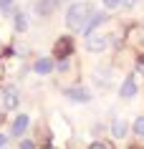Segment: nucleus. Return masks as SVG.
<instances>
[{
  "mask_svg": "<svg viewBox=\"0 0 144 149\" xmlns=\"http://www.w3.org/2000/svg\"><path fill=\"white\" fill-rule=\"evenodd\" d=\"M91 13H94V8L88 3H73L68 8V13H66V25L71 31H83V25L91 18Z\"/></svg>",
  "mask_w": 144,
  "mask_h": 149,
  "instance_id": "nucleus-1",
  "label": "nucleus"
},
{
  "mask_svg": "<svg viewBox=\"0 0 144 149\" xmlns=\"http://www.w3.org/2000/svg\"><path fill=\"white\" fill-rule=\"evenodd\" d=\"M66 96H68L71 101H76V104H86V101H91V91H88V88H83V86H73V88H68V91H66Z\"/></svg>",
  "mask_w": 144,
  "mask_h": 149,
  "instance_id": "nucleus-2",
  "label": "nucleus"
},
{
  "mask_svg": "<svg viewBox=\"0 0 144 149\" xmlns=\"http://www.w3.org/2000/svg\"><path fill=\"white\" fill-rule=\"evenodd\" d=\"M106 46H109V38H104V36H88V40H86V48L91 53H101Z\"/></svg>",
  "mask_w": 144,
  "mask_h": 149,
  "instance_id": "nucleus-3",
  "label": "nucleus"
},
{
  "mask_svg": "<svg viewBox=\"0 0 144 149\" xmlns=\"http://www.w3.org/2000/svg\"><path fill=\"white\" fill-rule=\"evenodd\" d=\"M28 124H31V119L25 116V114H18L15 119H13V126H10V134L13 136H20V134L28 129Z\"/></svg>",
  "mask_w": 144,
  "mask_h": 149,
  "instance_id": "nucleus-4",
  "label": "nucleus"
},
{
  "mask_svg": "<svg viewBox=\"0 0 144 149\" xmlns=\"http://www.w3.org/2000/svg\"><path fill=\"white\" fill-rule=\"evenodd\" d=\"M104 20H106V13H91V18L86 20V25H83V31H81V33L91 36V33H94V28H99Z\"/></svg>",
  "mask_w": 144,
  "mask_h": 149,
  "instance_id": "nucleus-5",
  "label": "nucleus"
},
{
  "mask_svg": "<svg viewBox=\"0 0 144 149\" xmlns=\"http://www.w3.org/2000/svg\"><path fill=\"white\" fill-rule=\"evenodd\" d=\"M119 94H121V99H131V96L136 94V79H134V76H127V79H124Z\"/></svg>",
  "mask_w": 144,
  "mask_h": 149,
  "instance_id": "nucleus-6",
  "label": "nucleus"
},
{
  "mask_svg": "<svg viewBox=\"0 0 144 149\" xmlns=\"http://www.w3.org/2000/svg\"><path fill=\"white\" fill-rule=\"evenodd\" d=\"M18 101H20V96H18V88H5L3 91V104H5V109H15Z\"/></svg>",
  "mask_w": 144,
  "mask_h": 149,
  "instance_id": "nucleus-7",
  "label": "nucleus"
},
{
  "mask_svg": "<svg viewBox=\"0 0 144 149\" xmlns=\"http://www.w3.org/2000/svg\"><path fill=\"white\" fill-rule=\"evenodd\" d=\"M61 3H63V0H38V13L40 15H51Z\"/></svg>",
  "mask_w": 144,
  "mask_h": 149,
  "instance_id": "nucleus-8",
  "label": "nucleus"
},
{
  "mask_svg": "<svg viewBox=\"0 0 144 149\" xmlns=\"http://www.w3.org/2000/svg\"><path fill=\"white\" fill-rule=\"evenodd\" d=\"M33 71L40 73V76H46V73L53 71V61H51V58H38V61L33 63Z\"/></svg>",
  "mask_w": 144,
  "mask_h": 149,
  "instance_id": "nucleus-9",
  "label": "nucleus"
},
{
  "mask_svg": "<svg viewBox=\"0 0 144 149\" xmlns=\"http://www.w3.org/2000/svg\"><path fill=\"white\" fill-rule=\"evenodd\" d=\"M127 132H129V124L124 121V119H116L111 124V134H114V139H124L127 136Z\"/></svg>",
  "mask_w": 144,
  "mask_h": 149,
  "instance_id": "nucleus-10",
  "label": "nucleus"
},
{
  "mask_svg": "<svg viewBox=\"0 0 144 149\" xmlns=\"http://www.w3.org/2000/svg\"><path fill=\"white\" fill-rule=\"evenodd\" d=\"M25 28H28V15H25L23 10H18V13H15V31L23 33Z\"/></svg>",
  "mask_w": 144,
  "mask_h": 149,
  "instance_id": "nucleus-11",
  "label": "nucleus"
},
{
  "mask_svg": "<svg viewBox=\"0 0 144 149\" xmlns=\"http://www.w3.org/2000/svg\"><path fill=\"white\" fill-rule=\"evenodd\" d=\"M71 53V38H61L58 40V56H68Z\"/></svg>",
  "mask_w": 144,
  "mask_h": 149,
  "instance_id": "nucleus-12",
  "label": "nucleus"
},
{
  "mask_svg": "<svg viewBox=\"0 0 144 149\" xmlns=\"http://www.w3.org/2000/svg\"><path fill=\"white\" fill-rule=\"evenodd\" d=\"M13 5H15V0H0V13L10 15L13 13Z\"/></svg>",
  "mask_w": 144,
  "mask_h": 149,
  "instance_id": "nucleus-13",
  "label": "nucleus"
},
{
  "mask_svg": "<svg viewBox=\"0 0 144 149\" xmlns=\"http://www.w3.org/2000/svg\"><path fill=\"white\" fill-rule=\"evenodd\" d=\"M134 134H136V136H142V139H144V116L134 119Z\"/></svg>",
  "mask_w": 144,
  "mask_h": 149,
  "instance_id": "nucleus-14",
  "label": "nucleus"
},
{
  "mask_svg": "<svg viewBox=\"0 0 144 149\" xmlns=\"http://www.w3.org/2000/svg\"><path fill=\"white\" fill-rule=\"evenodd\" d=\"M119 5H121V0H104V8H109V10L119 8Z\"/></svg>",
  "mask_w": 144,
  "mask_h": 149,
  "instance_id": "nucleus-15",
  "label": "nucleus"
},
{
  "mask_svg": "<svg viewBox=\"0 0 144 149\" xmlns=\"http://www.w3.org/2000/svg\"><path fill=\"white\" fill-rule=\"evenodd\" d=\"M88 149H111V147H109L106 141H94V144H91Z\"/></svg>",
  "mask_w": 144,
  "mask_h": 149,
  "instance_id": "nucleus-16",
  "label": "nucleus"
},
{
  "mask_svg": "<svg viewBox=\"0 0 144 149\" xmlns=\"http://www.w3.org/2000/svg\"><path fill=\"white\" fill-rule=\"evenodd\" d=\"M18 149H35V144H33L31 139H25V141H20V147Z\"/></svg>",
  "mask_w": 144,
  "mask_h": 149,
  "instance_id": "nucleus-17",
  "label": "nucleus"
},
{
  "mask_svg": "<svg viewBox=\"0 0 144 149\" xmlns=\"http://www.w3.org/2000/svg\"><path fill=\"white\" fill-rule=\"evenodd\" d=\"M5 144H8V136H5V134H0V149H5Z\"/></svg>",
  "mask_w": 144,
  "mask_h": 149,
  "instance_id": "nucleus-18",
  "label": "nucleus"
},
{
  "mask_svg": "<svg viewBox=\"0 0 144 149\" xmlns=\"http://www.w3.org/2000/svg\"><path fill=\"white\" fill-rule=\"evenodd\" d=\"M134 3H136V0H124V5H127V8H131Z\"/></svg>",
  "mask_w": 144,
  "mask_h": 149,
  "instance_id": "nucleus-19",
  "label": "nucleus"
},
{
  "mask_svg": "<svg viewBox=\"0 0 144 149\" xmlns=\"http://www.w3.org/2000/svg\"><path fill=\"white\" fill-rule=\"evenodd\" d=\"M139 71L144 73V58H139Z\"/></svg>",
  "mask_w": 144,
  "mask_h": 149,
  "instance_id": "nucleus-20",
  "label": "nucleus"
}]
</instances>
